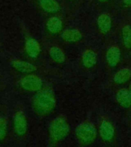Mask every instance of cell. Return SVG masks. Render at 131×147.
Masks as SVG:
<instances>
[{
    "instance_id": "obj_1",
    "label": "cell",
    "mask_w": 131,
    "mask_h": 147,
    "mask_svg": "<svg viewBox=\"0 0 131 147\" xmlns=\"http://www.w3.org/2000/svg\"><path fill=\"white\" fill-rule=\"evenodd\" d=\"M56 106V97L50 88H42L36 92L32 99V108L35 114L45 117L52 112Z\"/></svg>"
},
{
    "instance_id": "obj_2",
    "label": "cell",
    "mask_w": 131,
    "mask_h": 147,
    "mask_svg": "<svg viewBox=\"0 0 131 147\" xmlns=\"http://www.w3.org/2000/svg\"><path fill=\"white\" fill-rule=\"evenodd\" d=\"M70 131V126L65 117L59 116L51 122L48 133L51 140L54 142H60L67 137Z\"/></svg>"
},
{
    "instance_id": "obj_3",
    "label": "cell",
    "mask_w": 131,
    "mask_h": 147,
    "mask_svg": "<svg viewBox=\"0 0 131 147\" xmlns=\"http://www.w3.org/2000/svg\"><path fill=\"white\" fill-rule=\"evenodd\" d=\"M76 137L83 145H90L95 141L97 138V129L90 122H84L79 124L75 129Z\"/></svg>"
},
{
    "instance_id": "obj_4",
    "label": "cell",
    "mask_w": 131,
    "mask_h": 147,
    "mask_svg": "<svg viewBox=\"0 0 131 147\" xmlns=\"http://www.w3.org/2000/svg\"><path fill=\"white\" fill-rule=\"evenodd\" d=\"M19 85L25 91L38 92L43 88V81L39 76L28 74L21 78Z\"/></svg>"
},
{
    "instance_id": "obj_5",
    "label": "cell",
    "mask_w": 131,
    "mask_h": 147,
    "mask_svg": "<svg viewBox=\"0 0 131 147\" xmlns=\"http://www.w3.org/2000/svg\"><path fill=\"white\" fill-rule=\"evenodd\" d=\"M13 129L18 136H23L27 133L28 120L22 111H17L14 115Z\"/></svg>"
},
{
    "instance_id": "obj_6",
    "label": "cell",
    "mask_w": 131,
    "mask_h": 147,
    "mask_svg": "<svg viewBox=\"0 0 131 147\" xmlns=\"http://www.w3.org/2000/svg\"><path fill=\"white\" fill-rule=\"evenodd\" d=\"M99 133L101 139L106 142H110L113 139L115 135V129L113 125L108 119H103L99 127Z\"/></svg>"
},
{
    "instance_id": "obj_7",
    "label": "cell",
    "mask_w": 131,
    "mask_h": 147,
    "mask_svg": "<svg viewBox=\"0 0 131 147\" xmlns=\"http://www.w3.org/2000/svg\"><path fill=\"white\" fill-rule=\"evenodd\" d=\"M11 66L16 71L22 74H28L34 73L36 71V66L31 62L26 61L24 60L16 59L11 61Z\"/></svg>"
},
{
    "instance_id": "obj_8",
    "label": "cell",
    "mask_w": 131,
    "mask_h": 147,
    "mask_svg": "<svg viewBox=\"0 0 131 147\" xmlns=\"http://www.w3.org/2000/svg\"><path fill=\"white\" fill-rule=\"evenodd\" d=\"M25 51L28 57L31 58H36L41 53L40 43L34 38H28L25 41Z\"/></svg>"
},
{
    "instance_id": "obj_9",
    "label": "cell",
    "mask_w": 131,
    "mask_h": 147,
    "mask_svg": "<svg viewBox=\"0 0 131 147\" xmlns=\"http://www.w3.org/2000/svg\"><path fill=\"white\" fill-rule=\"evenodd\" d=\"M121 57V51L118 46H111L107 51L106 59L110 67H114L119 64Z\"/></svg>"
},
{
    "instance_id": "obj_10",
    "label": "cell",
    "mask_w": 131,
    "mask_h": 147,
    "mask_svg": "<svg viewBox=\"0 0 131 147\" xmlns=\"http://www.w3.org/2000/svg\"><path fill=\"white\" fill-rule=\"evenodd\" d=\"M61 38L68 43H76L83 38V34L77 28H68L62 32Z\"/></svg>"
},
{
    "instance_id": "obj_11",
    "label": "cell",
    "mask_w": 131,
    "mask_h": 147,
    "mask_svg": "<svg viewBox=\"0 0 131 147\" xmlns=\"http://www.w3.org/2000/svg\"><path fill=\"white\" fill-rule=\"evenodd\" d=\"M97 26L102 34H107L112 27V20L109 15L101 14L97 18Z\"/></svg>"
},
{
    "instance_id": "obj_12",
    "label": "cell",
    "mask_w": 131,
    "mask_h": 147,
    "mask_svg": "<svg viewBox=\"0 0 131 147\" xmlns=\"http://www.w3.org/2000/svg\"><path fill=\"white\" fill-rule=\"evenodd\" d=\"M117 103L124 108H129L131 107V96L128 89L122 88L117 91L116 94Z\"/></svg>"
},
{
    "instance_id": "obj_13",
    "label": "cell",
    "mask_w": 131,
    "mask_h": 147,
    "mask_svg": "<svg viewBox=\"0 0 131 147\" xmlns=\"http://www.w3.org/2000/svg\"><path fill=\"white\" fill-rule=\"evenodd\" d=\"M81 61H82L83 66L86 68H91L97 64V57L96 53L94 51L90 49H87L83 53L81 57Z\"/></svg>"
},
{
    "instance_id": "obj_14",
    "label": "cell",
    "mask_w": 131,
    "mask_h": 147,
    "mask_svg": "<svg viewBox=\"0 0 131 147\" xmlns=\"http://www.w3.org/2000/svg\"><path fill=\"white\" fill-rule=\"evenodd\" d=\"M46 28L51 34H56L61 32L63 28L62 21L57 17H51L46 22Z\"/></svg>"
},
{
    "instance_id": "obj_15",
    "label": "cell",
    "mask_w": 131,
    "mask_h": 147,
    "mask_svg": "<svg viewBox=\"0 0 131 147\" xmlns=\"http://www.w3.org/2000/svg\"><path fill=\"white\" fill-rule=\"evenodd\" d=\"M131 78V70L128 67H124L117 71L113 77V81L117 84H123Z\"/></svg>"
},
{
    "instance_id": "obj_16",
    "label": "cell",
    "mask_w": 131,
    "mask_h": 147,
    "mask_svg": "<svg viewBox=\"0 0 131 147\" xmlns=\"http://www.w3.org/2000/svg\"><path fill=\"white\" fill-rule=\"evenodd\" d=\"M48 55L57 64H63L65 61V54L61 48L57 46L51 47L48 51Z\"/></svg>"
},
{
    "instance_id": "obj_17",
    "label": "cell",
    "mask_w": 131,
    "mask_h": 147,
    "mask_svg": "<svg viewBox=\"0 0 131 147\" xmlns=\"http://www.w3.org/2000/svg\"><path fill=\"white\" fill-rule=\"evenodd\" d=\"M39 5L48 13H55L59 10L60 5L56 0H39Z\"/></svg>"
},
{
    "instance_id": "obj_18",
    "label": "cell",
    "mask_w": 131,
    "mask_h": 147,
    "mask_svg": "<svg viewBox=\"0 0 131 147\" xmlns=\"http://www.w3.org/2000/svg\"><path fill=\"white\" fill-rule=\"evenodd\" d=\"M122 38L123 43L125 48H131V26L126 25L122 28Z\"/></svg>"
},
{
    "instance_id": "obj_19",
    "label": "cell",
    "mask_w": 131,
    "mask_h": 147,
    "mask_svg": "<svg viewBox=\"0 0 131 147\" xmlns=\"http://www.w3.org/2000/svg\"><path fill=\"white\" fill-rule=\"evenodd\" d=\"M8 133V121L5 117H0V142L5 140Z\"/></svg>"
},
{
    "instance_id": "obj_20",
    "label": "cell",
    "mask_w": 131,
    "mask_h": 147,
    "mask_svg": "<svg viewBox=\"0 0 131 147\" xmlns=\"http://www.w3.org/2000/svg\"><path fill=\"white\" fill-rule=\"evenodd\" d=\"M123 2L125 5L131 6V0H123Z\"/></svg>"
},
{
    "instance_id": "obj_21",
    "label": "cell",
    "mask_w": 131,
    "mask_h": 147,
    "mask_svg": "<svg viewBox=\"0 0 131 147\" xmlns=\"http://www.w3.org/2000/svg\"><path fill=\"white\" fill-rule=\"evenodd\" d=\"M98 1L101 2H107L108 1H110V0H98Z\"/></svg>"
},
{
    "instance_id": "obj_22",
    "label": "cell",
    "mask_w": 131,
    "mask_h": 147,
    "mask_svg": "<svg viewBox=\"0 0 131 147\" xmlns=\"http://www.w3.org/2000/svg\"><path fill=\"white\" fill-rule=\"evenodd\" d=\"M128 90L129 92H130V96H131V83H130V87H129Z\"/></svg>"
}]
</instances>
